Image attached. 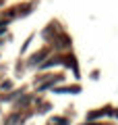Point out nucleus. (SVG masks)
<instances>
[{"label":"nucleus","instance_id":"1","mask_svg":"<svg viewBox=\"0 0 118 125\" xmlns=\"http://www.w3.org/2000/svg\"><path fill=\"white\" fill-rule=\"evenodd\" d=\"M54 123H58V125H68L64 119H54Z\"/></svg>","mask_w":118,"mask_h":125},{"label":"nucleus","instance_id":"2","mask_svg":"<svg viewBox=\"0 0 118 125\" xmlns=\"http://www.w3.org/2000/svg\"><path fill=\"white\" fill-rule=\"evenodd\" d=\"M6 29V25H4V23H2V25H0V33H2V31H4Z\"/></svg>","mask_w":118,"mask_h":125}]
</instances>
